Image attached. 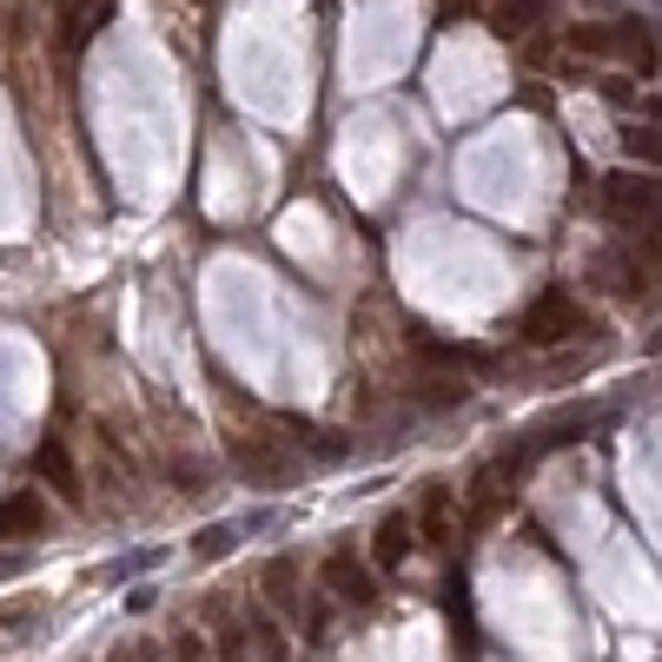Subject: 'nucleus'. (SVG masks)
Segmentation results:
<instances>
[{
    "label": "nucleus",
    "instance_id": "nucleus-1",
    "mask_svg": "<svg viewBox=\"0 0 662 662\" xmlns=\"http://www.w3.org/2000/svg\"><path fill=\"white\" fill-rule=\"evenodd\" d=\"M584 332H590V318H584V305H577L570 292H544V298L517 318V338H524V345H537V351L570 345V338H584Z\"/></svg>",
    "mask_w": 662,
    "mask_h": 662
},
{
    "label": "nucleus",
    "instance_id": "nucleus-2",
    "mask_svg": "<svg viewBox=\"0 0 662 662\" xmlns=\"http://www.w3.org/2000/svg\"><path fill=\"white\" fill-rule=\"evenodd\" d=\"M603 212H610L617 225L662 219V179L656 172H610V179H603Z\"/></svg>",
    "mask_w": 662,
    "mask_h": 662
},
{
    "label": "nucleus",
    "instance_id": "nucleus-3",
    "mask_svg": "<svg viewBox=\"0 0 662 662\" xmlns=\"http://www.w3.org/2000/svg\"><path fill=\"white\" fill-rule=\"evenodd\" d=\"M232 464H239V477H252V484H265V491H279V484L298 477V458L279 451V438H259V431L232 438Z\"/></svg>",
    "mask_w": 662,
    "mask_h": 662
},
{
    "label": "nucleus",
    "instance_id": "nucleus-4",
    "mask_svg": "<svg viewBox=\"0 0 662 662\" xmlns=\"http://www.w3.org/2000/svg\"><path fill=\"white\" fill-rule=\"evenodd\" d=\"M590 279H597L610 298L637 305V298L650 292V259H643V252H597V259H590Z\"/></svg>",
    "mask_w": 662,
    "mask_h": 662
},
{
    "label": "nucleus",
    "instance_id": "nucleus-5",
    "mask_svg": "<svg viewBox=\"0 0 662 662\" xmlns=\"http://www.w3.org/2000/svg\"><path fill=\"white\" fill-rule=\"evenodd\" d=\"M318 584H325L338 603H351V610H371V603H378V577H371L351 550H332L325 570H318Z\"/></svg>",
    "mask_w": 662,
    "mask_h": 662
},
{
    "label": "nucleus",
    "instance_id": "nucleus-6",
    "mask_svg": "<svg viewBox=\"0 0 662 662\" xmlns=\"http://www.w3.org/2000/svg\"><path fill=\"white\" fill-rule=\"evenodd\" d=\"M544 13H550V0H491V7H484L491 33H497V40H511V46H517L530 27H544Z\"/></svg>",
    "mask_w": 662,
    "mask_h": 662
},
{
    "label": "nucleus",
    "instance_id": "nucleus-7",
    "mask_svg": "<svg viewBox=\"0 0 662 662\" xmlns=\"http://www.w3.org/2000/svg\"><path fill=\"white\" fill-rule=\"evenodd\" d=\"M33 471L66 497V504H86V484H80V471H73V458H66V444L60 438H46L40 451H33Z\"/></svg>",
    "mask_w": 662,
    "mask_h": 662
},
{
    "label": "nucleus",
    "instance_id": "nucleus-8",
    "mask_svg": "<svg viewBox=\"0 0 662 662\" xmlns=\"http://www.w3.org/2000/svg\"><path fill=\"white\" fill-rule=\"evenodd\" d=\"M411 544H418V524H411L404 511H391V517L378 524V537H371V564H378V570H398V564L411 557Z\"/></svg>",
    "mask_w": 662,
    "mask_h": 662
},
{
    "label": "nucleus",
    "instance_id": "nucleus-9",
    "mask_svg": "<svg viewBox=\"0 0 662 662\" xmlns=\"http://www.w3.org/2000/svg\"><path fill=\"white\" fill-rule=\"evenodd\" d=\"M424 497H418V537L424 544H451V484H418Z\"/></svg>",
    "mask_w": 662,
    "mask_h": 662
},
{
    "label": "nucleus",
    "instance_id": "nucleus-10",
    "mask_svg": "<svg viewBox=\"0 0 662 662\" xmlns=\"http://www.w3.org/2000/svg\"><path fill=\"white\" fill-rule=\"evenodd\" d=\"M265 603L285 617V623H305V597H298V570L285 564V557H272L265 564Z\"/></svg>",
    "mask_w": 662,
    "mask_h": 662
},
{
    "label": "nucleus",
    "instance_id": "nucleus-11",
    "mask_svg": "<svg viewBox=\"0 0 662 662\" xmlns=\"http://www.w3.org/2000/svg\"><path fill=\"white\" fill-rule=\"evenodd\" d=\"M564 53H577V60H617V27H603V20H577V27L564 33Z\"/></svg>",
    "mask_w": 662,
    "mask_h": 662
},
{
    "label": "nucleus",
    "instance_id": "nucleus-12",
    "mask_svg": "<svg viewBox=\"0 0 662 662\" xmlns=\"http://www.w3.org/2000/svg\"><path fill=\"white\" fill-rule=\"evenodd\" d=\"M404 398H411V404H424V411H458V404L471 398V385H464V378H411V385H404Z\"/></svg>",
    "mask_w": 662,
    "mask_h": 662
},
{
    "label": "nucleus",
    "instance_id": "nucleus-13",
    "mask_svg": "<svg viewBox=\"0 0 662 662\" xmlns=\"http://www.w3.org/2000/svg\"><path fill=\"white\" fill-rule=\"evenodd\" d=\"M113 7H119V0H66V46L80 53V46L113 20Z\"/></svg>",
    "mask_w": 662,
    "mask_h": 662
},
{
    "label": "nucleus",
    "instance_id": "nucleus-14",
    "mask_svg": "<svg viewBox=\"0 0 662 662\" xmlns=\"http://www.w3.org/2000/svg\"><path fill=\"white\" fill-rule=\"evenodd\" d=\"M279 431H292V444H298V451H312L318 464H338V458L351 451L345 438H332V431H318V424H305V418H279Z\"/></svg>",
    "mask_w": 662,
    "mask_h": 662
},
{
    "label": "nucleus",
    "instance_id": "nucleus-15",
    "mask_svg": "<svg viewBox=\"0 0 662 662\" xmlns=\"http://www.w3.org/2000/svg\"><path fill=\"white\" fill-rule=\"evenodd\" d=\"M40 524H46L40 491H20V497H7V504H0V537H40Z\"/></svg>",
    "mask_w": 662,
    "mask_h": 662
},
{
    "label": "nucleus",
    "instance_id": "nucleus-16",
    "mask_svg": "<svg viewBox=\"0 0 662 662\" xmlns=\"http://www.w3.org/2000/svg\"><path fill=\"white\" fill-rule=\"evenodd\" d=\"M617 146H623V159L662 166V126H643V119H630V126H617Z\"/></svg>",
    "mask_w": 662,
    "mask_h": 662
},
{
    "label": "nucleus",
    "instance_id": "nucleus-17",
    "mask_svg": "<svg viewBox=\"0 0 662 662\" xmlns=\"http://www.w3.org/2000/svg\"><path fill=\"white\" fill-rule=\"evenodd\" d=\"M557 53H564V40H557V33H544V27H530V33L517 40V60H524L530 73H550V66H557Z\"/></svg>",
    "mask_w": 662,
    "mask_h": 662
},
{
    "label": "nucleus",
    "instance_id": "nucleus-18",
    "mask_svg": "<svg viewBox=\"0 0 662 662\" xmlns=\"http://www.w3.org/2000/svg\"><path fill=\"white\" fill-rule=\"evenodd\" d=\"M232 544H239L232 524H206V530L192 537V557H199V564H219V557H232Z\"/></svg>",
    "mask_w": 662,
    "mask_h": 662
},
{
    "label": "nucleus",
    "instance_id": "nucleus-19",
    "mask_svg": "<svg viewBox=\"0 0 662 662\" xmlns=\"http://www.w3.org/2000/svg\"><path fill=\"white\" fill-rule=\"evenodd\" d=\"M590 86H597L610 106H637V80H630V73H597Z\"/></svg>",
    "mask_w": 662,
    "mask_h": 662
},
{
    "label": "nucleus",
    "instance_id": "nucleus-20",
    "mask_svg": "<svg viewBox=\"0 0 662 662\" xmlns=\"http://www.w3.org/2000/svg\"><path fill=\"white\" fill-rule=\"evenodd\" d=\"M484 7H491V0H444L438 20H471V13H484Z\"/></svg>",
    "mask_w": 662,
    "mask_h": 662
},
{
    "label": "nucleus",
    "instance_id": "nucleus-21",
    "mask_svg": "<svg viewBox=\"0 0 662 662\" xmlns=\"http://www.w3.org/2000/svg\"><path fill=\"white\" fill-rule=\"evenodd\" d=\"M517 99H524V106H550V86H544V80H524Z\"/></svg>",
    "mask_w": 662,
    "mask_h": 662
},
{
    "label": "nucleus",
    "instance_id": "nucleus-22",
    "mask_svg": "<svg viewBox=\"0 0 662 662\" xmlns=\"http://www.w3.org/2000/svg\"><path fill=\"white\" fill-rule=\"evenodd\" d=\"M27 564H33V550H7V557H0V584H7V577H20Z\"/></svg>",
    "mask_w": 662,
    "mask_h": 662
},
{
    "label": "nucleus",
    "instance_id": "nucleus-23",
    "mask_svg": "<svg viewBox=\"0 0 662 662\" xmlns=\"http://www.w3.org/2000/svg\"><path fill=\"white\" fill-rule=\"evenodd\" d=\"M650 351H662V325H656V332H650Z\"/></svg>",
    "mask_w": 662,
    "mask_h": 662
},
{
    "label": "nucleus",
    "instance_id": "nucleus-24",
    "mask_svg": "<svg viewBox=\"0 0 662 662\" xmlns=\"http://www.w3.org/2000/svg\"><path fill=\"white\" fill-rule=\"evenodd\" d=\"M53 7H66V0H53Z\"/></svg>",
    "mask_w": 662,
    "mask_h": 662
}]
</instances>
